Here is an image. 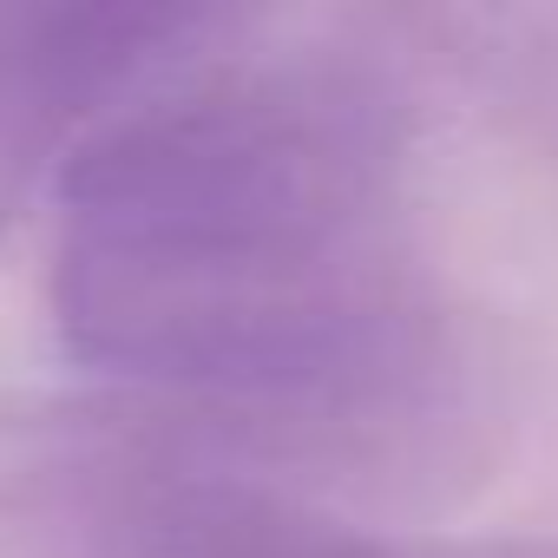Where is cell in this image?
<instances>
[{
	"label": "cell",
	"mask_w": 558,
	"mask_h": 558,
	"mask_svg": "<svg viewBox=\"0 0 558 558\" xmlns=\"http://www.w3.org/2000/svg\"><path fill=\"white\" fill-rule=\"evenodd\" d=\"M223 47L53 171V329L151 414L329 506L453 499L499 375L408 230V86L355 47Z\"/></svg>",
	"instance_id": "1"
},
{
	"label": "cell",
	"mask_w": 558,
	"mask_h": 558,
	"mask_svg": "<svg viewBox=\"0 0 558 558\" xmlns=\"http://www.w3.org/2000/svg\"><path fill=\"white\" fill-rule=\"evenodd\" d=\"M236 21L243 14L191 0L0 8V243L99 119L204 60L236 34Z\"/></svg>",
	"instance_id": "2"
},
{
	"label": "cell",
	"mask_w": 558,
	"mask_h": 558,
	"mask_svg": "<svg viewBox=\"0 0 558 558\" xmlns=\"http://www.w3.org/2000/svg\"><path fill=\"white\" fill-rule=\"evenodd\" d=\"M388 27L480 106L512 138L558 158V0H453L408 8Z\"/></svg>",
	"instance_id": "3"
},
{
	"label": "cell",
	"mask_w": 558,
	"mask_h": 558,
	"mask_svg": "<svg viewBox=\"0 0 558 558\" xmlns=\"http://www.w3.org/2000/svg\"><path fill=\"white\" fill-rule=\"evenodd\" d=\"M460 558H558V545H486V551H460Z\"/></svg>",
	"instance_id": "4"
}]
</instances>
